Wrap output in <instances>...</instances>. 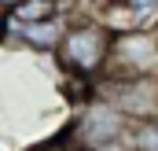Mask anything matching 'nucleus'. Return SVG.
<instances>
[{
    "mask_svg": "<svg viewBox=\"0 0 158 151\" xmlns=\"http://www.w3.org/2000/svg\"><path fill=\"white\" fill-rule=\"evenodd\" d=\"M110 44H114V37L96 19H70V30H66L63 44L55 48V59L70 74V81H85L96 88L110 67Z\"/></svg>",
    "mask_w": 158,
    "mask_h": 151,
    "instance_id": "nucleus-1",
    "label": "nucleus"
},
{
    "mask_svg": "<svg viewBox=\"0 0 158 151\" xmlns=\"http://www.w3.org/2000/svg\"><path fill=\"white\" fill-rule=\"evenodd\" d=\"M129 129H132L129 118H121L110 103H103V100L92 96V100L81 103L77 118L70 122V129H66V144H70V151H99V148H107V144L125 140Z\"/></svg>",
    "mask_w": 158,
    "mask_h": 151,
    "instance_id": "nucleus-2",
    "label": "nucleus"
},
{
    "mask_svg": "<svg viewBox=\"0 0 158 151\" xmlns=\"http://www.w3.org/2000/svg\"><path fill=\"white\" fill-rule=\"evenodd\" d=\"M92 96L129 122H158V77H103Z\"/></svg>",
    "mask_w": 158,
    "mask_h": 151,
    "instance_id": "nucleus-3",
    "label": "nucleus"
},
{
    "mask_svg": "<svg viewBox=\"0 0 158 151\" xmlns=\"http://www.w3.org/2000/svg\"><path fill=\"white\" fill-rule=\"evenodd\" d=\"M107 77H158V30L118 33L110 44Z\"/></svg>",
    "mask_w": 158,
    "mask_h": 151,
    "instance_id": "nucleus-4",
    "label": "nucleus"
},
{
    "mask_svg": "<svg viewBox=\"0 0 158 151\" xmlns=\"http://www.w3.org/2000/svg\"><path fill=\"white\" fill-rule=\"evenodd\" d=\"M55 11H59V4H52V0H19V4L4 7V19L15 30H26V26H37L44 19H52Z\"/></svg>",
    "mask_w": 158,
    "mask_h": 151,
    "instance_id": "nucleus-5",
    "label": "nucleus"
},
{
    "mask_svg": "<svg viewBox=\"0 0 158 151\" xmlns=\"http://www.w3.org/2000/svg\"><path fill=\"white\" fill-rule=\"evenodd\" d=\"M129 144L132 151H158V122H132Z\"/></svg>",
    "mask_w": 158,
    "mask_h": 151,
    "instance_id": "nucleus-6",
    "label": "nucleus"
}]
</instances>
